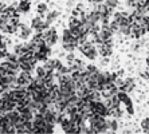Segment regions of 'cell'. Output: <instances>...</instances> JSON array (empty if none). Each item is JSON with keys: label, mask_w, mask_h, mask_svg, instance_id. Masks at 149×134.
Here are the masks:
<instances>
[{"label": "cell", "mask_w": 149, "mask_h": 134, "mask_svg": "<svg viewBox=\"0 0 149 134\" xmlns=\"http://www.w3.org/2000/svg\"><path fill=\"white\" fill-rule=\"evenodd\" d=\"M141 129L145 133H149V118H145V119H142L141 122Z\"/></svg>", "instance_id": "27"}, {"label": "cell", "mask_w": 149, "mask_h": 134, "mask_svg": "<svg viewBox=\"0 0 149 134\" xmlns=\"http://www.w3.org/2000/svg\"><path fill=\"white\" fill-rule=\"evenodd\" d=\"M36 11H38L39 16H45V15L47 14V6H46L45 3L38 4V7H36Z\"/></svg>", "instance_id": "21"}, {"label": "cell", "mask_w": 149, "mask_h": 134, "mask_svg": "<svg viewBox=\"0 0 149 134\" xmlns=\"http://www.w3.org/2000/svg\"><path fill=\"white\" fill-rule=\"evenodd\" d=\"M17 8H19V11H20V12L26 14V12H28V11H30V8H31V1H30V0H20V1H19Z\"/></svg>", "instance_id": "15"}, {"label": "cell", "mask_w": 149, "mask_h": 134, "mask_svg": "<svg viewBox=\"0 0 149 134\" xmlns=\"http://www.w3.org/2000/svg\"><path fill=\"white\" fill-rule=\"evenodd\" d=\"M86 20L90 22V23H98V22H100V14H98V11L94 10V11H91L90 14H87Z\"/></svg>", "instance_id": "16"}, {"label": "cell", "mask_w": 149, "mask_h": 134, "mask_svg": "<svg viewBox=\"0 0 149 134\" xmlns=\"http://www.w3.org/2000/svg\"><path fill=\"white\" fill-rule=\"evenodd\" d=\"M50 54H51V47L47 44H43L38 51L35 52V56L38 58V60H42V62H46L49 59Z\"/></svg>", "instance_id": "5"}, {"label": "cell", "mask_w": 149, "mask_h": 134, "mask_svg": "<svg viewBox=\"0 0 149 134\" xmlns=\"http://www.w3.org/2000/svg\"><path fill=\"white\" fill-rule=\"evenodd\" d=\"M86 71H89V72H100L97 67H95V66H93V65L86 66Z\"/></svg>", "instance_id": "30"}, {"label": "cell", "mask_w": 149, "mask_h": 134, "mask_svg": "<svg viewBox=\"0 0 149 134\" xmlns=\"http://www.w3.org/2000/svg\"><path fill=\"white\" fill-rule=\"evenodd\" d=\"M109 115L113 118H121L124 115V110H121V107L120 106H113L109 109Z\"/></svg>", "instance_id": "14"}, {"label": "cell", "mask_w": 149, "mask_h": 134, "mask_svg": "<svg viewBox=\"0 0 149 134\" xmlns=\"http://www.w3.org/2000/svg\"><path fill=\"white\" fill-rule=\"evenodd\" d=\"M93 113L101 115V117H108L109 115V107L102 102H94L93 103Z\"/></svg>", "instance_id": "4"}, {"label": "cell", "mask_w": 149, "mask_h": 134, "mask_svg": "<svg viewBox=\"0 0 149 134\" xmlns=\"http://www.w3.org/2000/svg\"><path fill=\"white\" fill-rule=\"evenodd\" d=\"M104 4L108 8H111V10H114L117 7L118 4V0H104Z\"/></svg>", "instance_id": "24"}, {"label": "cell", "mask_w": 149, "mask_h": 134, "mask_svg": "<svg viewBox=\"0 0 149 134\" xmlns=\"http://www.w3.org/2000/svg\"><path fill=\"white\" fill-rule=\"evenodd\" d=\"M136 89V81L133 78H126L124 81V85H122L121 87H120V90H122V91H125V93H130V91H133V90Z\"/></svg>", "instance_id": "9"}, {"label": "cell", "mask_w": 149, "mask_h": 134, "mask_svg": "<svg viewBox=\"0 0 149 134\" xmlns=\"http://www.w3.org/2000/svg\"><path fill=\"white\" fill-rule=\"evenodd\" d=\"M61 66H62V63L59 62L58 59H47V60H46L45 67H46V70H47V71H54V72H55L56 70L61 67Z\"/></svg>", "instance_id": "10"}, {"label": "cell", "mask_w": 149, "mask_h": 134, "mask_svg": "<svg viewBox=\"0 0 149 134\" xmlns=\"http://www.w3.org/2000/svg\"><path fill=\"white\" fill-rule=\"evenodd\" d=\"M49 26H50V24L47 23L46 20H43V19H42V16L34 17V19H32V22H31L32 30H35L36 32H43V31H46V30L49 28Z\"/></svg>", "instance_id": "3"}, {"label": "cell", "mask_w": 149, "mask_h": 134, "mask_svg": "<svg viewBox=\"0 0 149 134\" xmlns=\"http://www.w3.org/2000/svg\"><path fill=\"white\" fill-rule=\"evenodd\" d=\"M141 78H144V79H149V67H146L145 71L141 72Z\"/></svg>", "instance_id": "32"}, {"label": "cell", "mask_w": 149, "mask_h": 134, "mask_svg": "<svg viewBox=\"0 0 149 134\" xmlns=\"http://www.w3.org/2000/svg\"><path fill=\"white\" fill-rule=\"evenodd\" d=\"M6 58H7V60L8 62H11V63H15V65H17V63H19V56L16 55V54H7V56H6Z\"/></svg>", "instance_id": "23"}, {"label": "cell", "mask_w": 149, "mask_h": 134, "mask_svg": "<svg viewBox=\"0 0 149 134\" xmlns=\"http://www.w3.org/2000/svg\"><path fill=\"white\" fill-rule=\"evenodd\" d=\"M43 36H45L46 44L50 47L58 43V34H56L55 28H47L46 31H43Z\"/></svg>", "instance_id": "1"}, {"label": "cell", "mask_w": 149, "mask_h": 134, "mask_svg": "<svg viewBox=\"0 0 149 134\" xmlns=\"http://www.w3.org/2000/svg\"><path fill=\"white\" fill-rule=\"evenodd\" d=\"M97 48L101 56H110L111 52H113V44H108V43H104V42L97 44Z\"/></svg>", "instance_id": "7"}, {"label": "cell", "mask_w": 149, "mask_h": 134, "mask_svg": "<svg viewBox=\"0 0 149 134\" xmlns=\"http://www.w3.org/2000/svg\"><path fill=\"white\" fill-rule=\"evenodd\" d=\"M17 32L22 39H27L32 35V27H28L26 23H19L17 24Z\"/></svg>", "instance_id": "6"}, {"label": "cell", "mask_w": 149, "mask_h": 134, "mask_svg": "<svg viewBox=\"0 0 149 134\" xmlns=\"http://www.w3.org/2000/svg\"><path fill=\"white\" fill-rule=\"evenodd\" d=\"M126 113H128L129 115H133V114H134V107H133V103H132V105H129V106H126Z\"/></svg>", "instance_id": "31"}, {"label": "cell", "mask_w": 149, "mask_h": 134, "mask_svg": "<svg viewBox=\"0 0 149 134\" xmlns=\"http://www.w3.org/2000/svg\"><path fill=\"white\" fill-rule=\"evenodd\" d=\"M31 50H30V44H27V43H23V44H17L15 46V54H16L19 58L23 55H26L27 52H30Z\"/></svg>", "instance_id": "12"}, {"label": "cell", "mask_w": 149, "mask_h": 134, "mask_svg": "<svg viewBox=\"0 0 149 134\" xmlns=\"http://www.w3.org/2000/svg\"><path fill=\"white\" fill-rule=\"evenodd\" d=\"M59 16V12L58 11H52V12H49V14H46V22L49 24L54 23L55 22V19Z\"/></svg>", "instance_id": "19"}, {"label": "cell", "mask_w": 149, "mask_h": 134, "mask_svg": "<svg viewBox=\"0 0 149 134\" xmlns=\"http://www.w3.org/2000/svg\"><path fill=\"white\" fill-rule=\"evenodd\" d=\"M81 24H82V22H81L78 17H75V16H71V17H70V20H69V28H70V30L79 28Z\"/></svg>", "instance_id": "18"}, {"label": "cell", "mask_w": 149, "mask_h": 134, "mask_svg": "<svg viewBox=\"0 0 149 134\" xmlns=\"http://www.w3.org/2000/svg\"><path fill=\"white\" fill-rule=\"evenodd\" d=\"M126 6L136 10V8H137V0H128V1H126Z\"/></svg>", "instance_id": "28"}, {"label": "cell", "mask_w": 149, "mask_h": 134, "mask_svg": "<svg viewBox=\"0 0 149 134\" xmlns=\"http://www.w3.org/2000/svg\"><path fill=\"white\" fill-rule=\"evenodd\" d=\"M108 126H109V130L111 131H116L118 129V122H117V118H113V119H108Z\"/></svg>", "instance_id": "20"}, {"label": "cell", "mask_w": 149, "mask_h": 134, "mask_svg": "<svg viewBox=\"0 0 149 134\" xmlns=\"http://www.w3.org/2000/svg\"><path fill=\"white\" fill-rule=\"evenodd\" d=\"M67 62H69V65H71V63L74 62V60H75V55H74V52H70V54H67Z\"/></svg>", "instance_id": "29"}, {"label": "cell", "mask_w": 149, "mask_h": 134, "mask_svg": "<svg viewBox=\"0 0 149 134\" xmlns=\"http://www.w3.org/2000/svg\"><path fill=\"white\" fill-rule=\"evenodd\" d=\"M113 20L117 24H120V26L124 23L130 24V22H129V19H128V15L125 14V12H116V14H113Z\"/></svg>", "instance_id": "11"}, {"label": "cell", "mask_w": 149, "mask_h": 134, "mask_svg": "<svg viewBox=\"0 0 149 134\" xmlns=\"http://www.w3.org/2000/svg\"><path fill=\"white\" fill-rule=\"evenodd\" d=\"M145 63H146V66H148V67H149V55L146 56V59H145Z\"/></svg>", "instance_id": "34"}, {"label": "cell", "mask_w": 149, "mask_h": 134, "mask_svg": "<svg viewBox=\"0 0 149 134\" xmlns=\"http://www.w3.org/2000/svg\"><path fill=\"white\" fill-rule=\"evenodd\" d=\"M141 27L142 30L146 32H149V15H146V16L142 17V20H141Z\"/></svg>", "instance_id": "22"}, {"label": "cell", "mask_w": 149, "mask_h": 134, "mask_svg": "<svg viewBox=\"0 0 149 134\" xmlns=\"http://www.w3.org/2000/svg\"><path fill=\"white\" fill-rule=\"evenodd\" d=\"M75 48H78V46L71 44V43H63V50H66V51H69V52H74Z\"/></svg>", "instance_id": "26"}, {"label": "cell", "mask_w": 149, "mask_h": 134, "mask_svg": "<svg viewBox=\"0 0 149 134\" xmlns=\"http://www.w3.org/2000/svg\"><path fill=\"white\" fill-rule=\"evenodd\" d=\"M46 74H47V70H46L45 66H42V67H36V76H39V78H43Z\"/></svg>", "instance_id": "25"}, {"label": "cell", "mask_w": 149, "mask_h": 134, "mask_svg": "<svg viewBox=\"0 0 149 134\" xmlns=\"http://www.w3.org/2000/svg\"><path fill=\"white\" fill-rule=\"evenodd\" d=\"M117 94H118V98H120V101H121L122 105H125V106H129V105H132V99H130V97H129L128 93H125V91L120 90Z\"/></svg>", "instance_id": "13"}, {"label": "cell", "mask_w": 149, "mask_h": 134, "mask_svg": "<svg viewBox=\"0 0 149 134\" xmlns=\"http://www.w3.org/2000/svg\"><path fill=\"white\" fill-rule=\"evenodd\" d=\"M98 54H100V52H98L97 46H93V47H91L90 50H89V51L85 54V56H86L87 59H90V60H94V59L98 56Z\"/></svg>", "instance_id": "17"}, {"label": "cell", "mask_w": 149, "mask_h": 134, "mask_svg": "<svg viewBox=\"0 0 149 134\" xmlns=\"http://www.w3.org/2000/svg\"><path fill=\"white\" fill-rule=\"evenodd\" d=\"M87 1H90L93 4H100V3H104V0H87Z\"/></svg>", "instance_id": "33"}, {"label": "cell", "mask_w": 149, "mask_h": 134, "mask_svg": "<svg viewBox=\"0 0 149 134\" xmlns=\"http://www.w3.org/2000/svg\"><path fill=\"white\" fill-rule=\"evenodd\" d=\"M144 34H145V31L142 30L141 24H132V26H130V34H129L130 38L139 39L140 36H142Z\"/></svg>", "instance_id": "8"}, {"label": "cell", "mask_w": 149, "mask_h": 134, "mask_svg": "<svg viewBox=\"0 0 149 134\" xmlns=\"http://www.w3.org/2000/svg\"><path fill=\"white\" fill-rule=\"evenodd\" d=\"M32 76H31V72L30 71H22L20 70V74L17 75V79H16V85L17 86H24V87H28L30 83L32 82Z\"/></svg>", "instance_id": "2"}]
</instances>
